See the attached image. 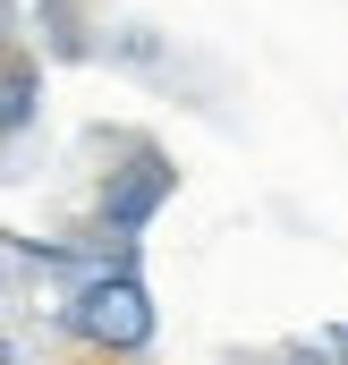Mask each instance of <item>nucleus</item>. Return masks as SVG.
Masks as SVG:
<instances>
[{"mask_svg": "<svg viewBox=\"0 0 348 365\" xmlns=\"http://www.w3.org/2000/svg\"><path fill=\"white\" fill-rule=\"evenodd\" d=\"M170 187H178V170L153 153V145L136 153V170H111V179H102V221H111V238H136V230L162 212Z\"/></svg>", "mask_w": 348, "mask_h": 365, "instance_id": "obj_2", "label": "nucleus"}, {"mask_svg": "<svg viewBox=\"0 0 348 365\" xmlns=\"http://www.w3.org/2000/svg\"><path fill=\"white\" fill-rule=\"evenodd\" d=\"M153 289L136 280V264L128 255H111L93 280H77L68 289V306H60V331L68 340H86L93 357H145L153 349Z\"/></svg>", "mask_w": 348, "mask_h": 365, "instance_id": "obj_1", "label": "nucleus"}, {"mask_svg": "<svg viewBox=\"0 0 348 365\" xmlns=\"http://www.w3.org/2000/svg\"><path fill=\"white\" fill-rule=\"evenodd\" d=\"M289 365H348V323H323V331L289 340Z\"/></svg>", "mask_w": 348, "mask_h": 365, "instance_id": "obj_4", "label": "nucleus"}, {"mask_svg": "<svg viewBox=\"0 0 348 365\" xmlns=\"http://www.w3.org/2000/svg\"><path fill=\"white\" fill-rule=\"evenodd\" d=\"M0 119H9V136H26L34 128V102H43V77H34V51H9V77H0Z\"/></svg>", "mask_w": 348, "mask_h": 365, "instance_id": "obj_3", "label": "nucleus"}]
</instances>
